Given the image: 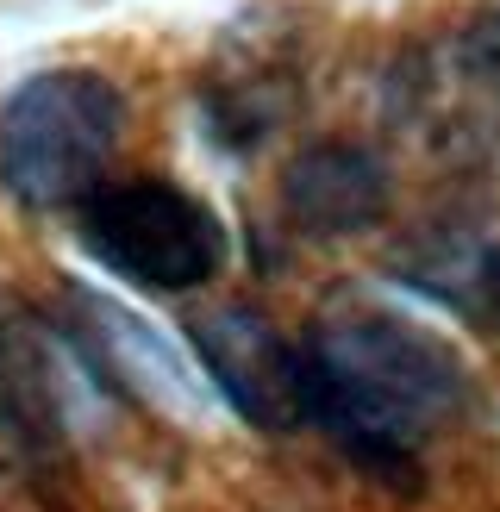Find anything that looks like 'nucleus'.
I'll list each match as a JSON object with an SVG mask.
<instances>
[{"mask_svg":"<svg viewBox=\"0 0 500 512\" xmlns=\"http://www.w3.org/2000/svg\"><path fill=\"white\" fill-rule=\"evenodd\" d=\"M125 138V94L100 69H44L0 107V188L32 213L100 188Z\"/></svg>","mask_w":500,"mask_h":512,"instance_id":"2","label":"nucleus"},{"mask_svg":"<svg viewBox=\"0 0 500 512\" xmlns=\"http://www.w3.org/2000/svg\"><path fill=\"white\" fill-rule=\"evenodd\" d=\"M469 313H482L500 331V244H488L469 263Z\"/></svg>","mask_w":500,"mask_h":512,"instance_id":"9","label":"nucleus"},{"mask_svg":"<svg viewBox=\"0 0 500 512\" xmlns=\"http://www.w3.org/2000/svg\"><path fill=\"white\" fill-rule=\"evenodd\" d=\"M75 244L138 294H194L225 269V225L169 175H125L75 200Z\"/></svg>","mask_w":500,"mask_h":512,"instance_id":"3","label":"nucleus"},{"mask_svg":"<svg viewBox=\"0 0 500 512\" xmlns=\"http://www.w3.org/2000/svg\"><path fill=\"white\" fill-rule=\"evenodd\" d=\"M463 63L500 94V7H482L463 25Z\"/></svg>","mask_w":500,"mask_h":512,"instance_id":"8","label":"nucleus"},{"mask_svg":"<svg viewBox=\"0 0 500 512\" xmlns=\"http://www.w3.org/2000/svg\"><path fill=\"white\" fill-rule=\"evenodd\" d=\"M194 356L207 388L250 431H269V438L307 431V356H300V338H282L275 319H263L257 306L244 300L213 306L194 325Z\"/></svg>","mask_w":500,"mask_h":512,"instance_id":"5","label":"nucleus"},{"mask_svg":"<svg viewBox=\"0 0 500 512\" xmlns=\"http://www.w3.org/2000/svg\"><path fill=\"white\" fill-rule=\"evenodd\" d=\"M100 388L82 344L63 331V319L38 306H13L0 319V438L19 456H63L82 431V406Z\"/></svg>","mask_w":500,"mask_h":512,"instance_id":"4","label":"nucleus"},{"mask_svg":"<svg viewBox=\"0 0 500 512\" xmlns=\"http://www.w3.org/2000/svg\"><path fill=\"white\" fill-rule=\"evenodd\" d=\"M57 319H63L69 338L82 344V356L94 363L107 394H132V400H150V406H188L194 400V381L175 363V350L144 319L125 313V306L100 300L88 288H69Z\"/></svg>","mask_w":500,"mask_h":512,"instance_id":"7","label":"nucleus"},{"mask_svg":"<svg viewBox=\"0 0 500 512\" xmlns=\"http://www.w3.org/2000/svg\"><path fill=\"white\" fill-rule=\"evenodd\" d=\"M282 219L307 238H363L388 219L394 207V169L382 163V150L325 138L294 150L282 182Z\"/></svg>","mask_w":500,"mask_h":512,"instance_id":"6","label":"nucleus"},{"mask_svg":"<svg viewBox=\"0 0 500 512\" xmlns=\"http://www.w3.org/2000/svg\"><path fill=\"white\" fill-rule=\"evenodd\" d=\"M300 356H307V431H319L357 475L407 494L419 481L425 444L469 394L450 344L394 313H344L319 319L300 338Z\"/></svg>","mask_w":500,"mask_h":512,"instance_id":"1","label":"nucleus"}]
</instances>
